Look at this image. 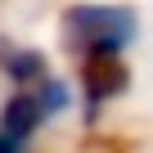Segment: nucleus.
Here are the masks:
<instances>
[{"label": "nucleus", "instance_id": "1", "mask_svg": "<svg viewBox=\"0 0 153 153\" xmlns=\"http://www.w3.org/2000/svg\"><path fill=\"white\" fill-rule=\"evenodd\" d=\"M59 36L68 59L76 54H131L140 41V9L126 0H72L59 14Z\"/></svg>", "mask_w": 153, "mask_h": 153}, {"label": "nucleus", "instance_id": "3", "mask_svg": "<svg viewBox=\"0 0 153 153\" xmlns=\"http://www.w3.org/2000/svg\"><path fill=\"white\" fill-rule=\"evenodd\" d=\"M72 72H76V104H81V117L90 126L104 117V108L126 99L131 86H135V72H131L126 54H99V50L95 54H76Z\"/></svg>", "mask_w": 153, "mask_h": 153}, {"label": "nucleus", "instance_id": "2", "mask_svg": "<svg viewBox=\"0 0 153 153\" xmlns=\"http://www.w3.org/2000/svg\"><path fill=\"white\" fill-rule=\"evenodd\" d=\"M72 108H76V86L54 72L50 81H41L32 90H9L5 99H0V131L32 149V140L50 122H59L63 113H72Z\"/></svg>", "mask_w": 153, "mask_h": 153}, {"label": "nucleus", "instance_id": "4", "mask_svg": "<svg viewBox=\"0 0 153 153\" xmlns=\"http://www.w3.org/2000/svg\"><path fill=\"white\" fill-rule=\"evenodd\" d=\"M0 76L9 81V90H32V86L50 81L54 68H50V54H45V50L0 36Z\"/></svg>", "mask_w": 153, "mask_h": 153}, {"label": "nucleus", "instance_id": "5", "mask_svg": "<svg viewBox=\"0 0 153 153\" xmlns=\"http://www.w3.org/2000/svg\"><path fill=\"white\" fill-rule=\"evenodd\" d=\"M0 153H32L27 144H18L14 135H5V131H0Z\"/></svg>", "mask_w": 153, "mask_h": 153}]
</instances>
